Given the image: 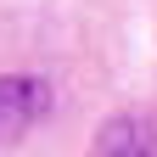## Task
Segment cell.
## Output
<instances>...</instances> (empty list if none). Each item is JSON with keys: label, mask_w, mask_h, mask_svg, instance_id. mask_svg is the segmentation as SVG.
<instances>
[{"label": "cell", "mask_w": 157, "mask_h": 157, "mask_svg": "<svg viewBox=\"0 0 157 157\" xmlns=\"http://www.w3.org/2000/svg\"><path fill=\"white\" fill-rule=\"evenodd\" d=\"M90 157H157V124L151 118H135V112L107 118Z\"/></svg>", "instance_id": "cell-2"}, {"label": "cell", "mask_w": 157, "mask_h": 157, "mask_svg": "<svg viewBox=\"0 0 157 157\" xmlns=\"http://www.w3.org/2000/svg\"><path fill=\"white\" fill-rule=\"evenodd\" d=\"M51 107H56L51 78H39V73H0V146H17L39 118H51Z\"/></svg>", "instance_id": "cell-1"}]
</instances>
